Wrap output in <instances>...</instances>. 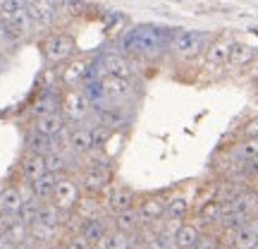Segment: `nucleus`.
<instances>
[{"instance_id": "b1692460", "label": "nucleus", "mask_w": 258, "mask_h": 249, "mask_svg": "<svg viewBox=\"0 0 258 249\" xmlns=\"http://www.w3.org/2000/svg\"><path fill=\"white\" fill-rule=\"evenodd\" d=\"M196 216L201 221L203 230H218V223L222 218V204L220 202H208L203 204L201 209H196ZM199 225V228H201Z\"/></svg>"}, {"instance_id": "9b49d317", "label": "nucleus", "mask_w": 258, "mask_h": 249, "mask_svg": "<svg viewBox=\"0 0 258 249\" xmlns=\"http://www.w3.org/2000/svg\"><path fill=\"white\" fill-rule=\"evenodd\" d=\"M57 5L53 0H29L27 3V15L31 19V24L38 29H48L55 24L57 17Z\"/></svg>"}, {"instance_id": "c756f323", "label": "nucleus", "mask_w": 258, "mask_h": 249, "mask_svg": "<svg viewBox=\"0 0 258 249\" xmlns=\"http://www.w3.org/2000/svg\"><path fill=\"white\" fill-rule=\"evenodd\" d=\"M253 58H256V48L246 46V43H232L230 58H227V65H234V67H244V65H249Z\"/></svg>"}, {"instance_id": "58836bf2", "label": "nucleus", "mask_w": 258, "mask_h": 249, "mask_svg": "<svg viewBox=\"0 0 258 249\" xmlns=\"http://www.w3.org/2000/svg\"><path fill=\"white\" fill-rule=\"evenodd\" d=\"M22 249H38V247H22Z\"/></svg>"}, {"instance_id": "393cba45", "label": "nucleus", "mask_w": 258, "mask_h": 249, "mask_svg": "<svg viewBox=\"0 0 258 249\" xmlns=\"http://www.w3.org/2000/svg\"><path fill=\"white\" fill-rule=\"evenodd\" d=\"M64 216H67V213H62L57 206H53L50 202H43V204H41V211H38V221L36 223L46 225V228H50V230H60V232H62ZM36 223H34V225H36Z\"/></svg>"}, {"instance_id": "423d86ee", "label": "nucleus", "mask_w": 258, "mask_h": 249, "mask_svg": "<svg viewBox=\"0 0 258 249\" xmlns=\"http://www.w3.org/2000/svg\"><path fill=\"white\" fill-rule=\"evenodd\" d=\"M165 204H167V194H163V192L139 196L137 211L141 216L144 228H156V225H160V223L165 221Z\"/></svg>"}, {"instance_id": "7c9ffc66", "label": "nucleus", "mask_w": 258, "mask_h": 249, "mask_svg": "<svg viewBox=\"0 0 258 249\" xmlns=\"http://www.w3.org/2000/svg\"><path fill=\"white\" fill-rule=\"evenodd\" d=\"M29 0H0V22H10L22 12H27Z\"/></svg>"}, {"instance_id": "72a5a7b5", "label": "nucleus", "mask_w": 258, "mask_h": 249, "mask_svg": "<svg viewBox=\"0 0 258 249\" xmlns=\"http://www.w3.org/2000/svg\"><path fill=\"white\" fill-rule=\"evenodd\" d=\"M110 129L103 127V125H91V141H93V151H103L108 139H110Z\"/></svg>"}, {"instance_id": "bb28decb", "label": "nucleus", "mask_w": 258, "mask_h": 249, "mask_svg": "<svg viewBox=\"0 0 258 249\" xmlns=\"http://www.w3.org/2000/svg\"><path fill=\"white\" fill-rule=\"evenodd\" d=\"M24 194V204H22V209H19V221L24 223L27 228H31L34 223L38 221V211H41V204L43 202H38L36 196L31 194V187H27V192H22Z\"/></svg>"}, {"instance_id": "4468645a", "label": "nucleus", "mask_w": 258, "mask_h": 249, "mask_svg": "<svg viewBox=\"0 0 258 249\" xmlns=\"http://www.w3.org/2000/svg\"><path fill=\"white\" fill-rule=\"evenodd\" d=\"M110 228L112 230H117V232H122V235H134V232L141 230L144 223H141V216H139L137 206L110 216Z\"/></svg>"}, {"instance_id": "6ab92c4d", "label": "nucleus", "mask_w": 258, "mask_h": 249, "mask_svg": "<svg viewBox=\"0 0 258 249\" xmlns=\"http://www.w3.org/2000/svg\"><path fill=\"white\" fill-rule=\"evenodd\" d=\"M19 175L24 182H36L41 175H46V161L43 156H36V154H27L24 151V156L19 158Z\"/></svg>"}, {"instance_id": "a878e982", "label": "nucleus", "mask_w": 258, "mask_h": 249, "mask_svg": "<svg viewBox=\"0 0 258 249\" xmlns=\"http://www.w3.org/2000/svg\"><path fill=\"white\" fill-rule=\"evenodd\" d=\"M227 237H230L227 247H232V249H256L258 247V235H256V230L251 228V223H246L244 228L234 230L232 235H227Z\"/></svg>"}, {"instance_id": "1a4fd4ad", "label": "nucleus", "mask_w": 258, "mask_h": 249, "mask_svg": "<svg viewBox=\"0 0 258 249\" xmlns=\"http://www.w3.org/2000/svg\"><path fill=\"white\" fill-rule=\"evenodd\" d=\"M139 202V192L129 185H110V189L105 192V202H103V209L115 216L120 211H127V209H134Z\"/></svg>"}, {"instance_id": "f3484780", "label": "nucleus", "mask_w": 258, "mask_h": 249, "mask_svg": "<svg viewBox=\"0 0 258 249\" xmlns=\"http://www.w3.org/2000/svg\"><path fill=\"white\" fill-rule=\"evenodd\" d=\"M110 218H105V216H96V218H89V221H84L82 225H79V235H82L84 240H89L96 247L98 242L108 235V232L112 230L110 228Z\"/></svg>"}, {"instance_id": "dca6fc26", "label": "nucleus", "mask_w": 258, "mask_h": 249, "mask_svg": "<svg viewBox=\"0 0 258 249\" xmlns=\"http://www.w3.org/2000/svg\"><path fill=\"white\" fill-rule=\"evenodd\" d=\"M70 127L67 122H64L62 113H50V115H41V118H34L31 120V129H36L41 134H46V137H60L64 129Z\"/></svg>"}, {"instance_id": "6e6552de", "label": "nucleus", "mask_w": 258, "mask_h": 249, "mask_svg": "<svg viewBox=\"0 0 258 249\" xmlns=\"http://www.w3.org/2000/svg\"><path fill=\"white\" fill-rule=\"evenodd\" d=\"M93 65H96L98 77H117V79H132L134 77L132 60L120 56V53H105L98 60H93Z\"/></svg>"}, {"instance_id": "39448f33", "label": "nucleus", "mask_w": 258, "mask_h": 249, "mask_svg": "<svg viewBox=\"0 0 258 249\" xmlns=\"http://www.w3.org/2000/svg\"><path fill=\"white\" fill-rule=\"evenodd\" d=\"M62 113L64 122L70 127L77 125H86L89 115H91V103L86 101V96L82 93V89H72V91H62Z\"/></svg>"}, {"instance_id": "c85d7f7f", "label": "nucleus", "mask_w": 258, "mask_h": 249, "mask_svg": "<svg viewBox=\"0 0 258 249\" xmlns=\"http://www.w3.org/2000/svg\"><path fill=\"white\" fill-rule=\"evenodd\" d=\"M57 185V175L53 173H46V175H41L36 182H31V194L36 196L38 202H50V196H53V189Z\"/></svg>"}, {"instance_id": "cd10ccee", "label": "nucleus", "mask_w": 258, "mask_h": 249, "mask_svg": "<svg viewBox=\"0 0 258 249\" xmlns=\"http://www.w3.org/2000/svg\"><path fill=\"white\" fill-rule=\"evenodd\" d=\"M230 156L234 158V163L241 166V163H249L258 156V139H244L239 144H234L230 151Z\"/></svg>"}, {"instance_id": "a211bd4d", "label": "nucleus", "mask_w": 258, "mask_h": 249, "mask_svg": "<svg viewBox=\"0 0 258 249\" xmlns=\"http://www.w3.org/2000/svg\"><path fill=\"white\" fill-rule=\"evenodd\" d=\"M24 148H27V154H36V156L46 158L48 154L57 151V141L53 137H46V134L36 132V129H29L27 137H24Z\"/></svg>"}, {"instance_id": "f03ea898", "label": "nucleus", "mask_w": 258, "mask_h": 249, "mask_svg": "<svg viewBox=\"0 0 258 249\" xmlns=\"http://www.w3.org/2000/svg\"><path fill=\"white\" fill-rule=\"evenodd\" d=\"M213 43L211 34H203V31H189V29H177L172 43H170V53L179 60H194L201 53L208 51V46Z\"/></svg>"}, {"instance_id": "aec40b11", "label": "nucleus", "mask_w": 258, "mask_h": 249, "mask_svg": "<svg viewBox=\"0 0 258 249\" xmlns=\"http://www.w3.org/2000/svg\"><path fill=\"white\" fill-rule=\"evenodd\" d=\"M201 228L194 225V223H179L177 225L175 235H172V242H175V249H194L196 242L201 237Z\"/></svg>"}, {"instance_id": "2f4dec72", "label": "nucleus", "mask_w": 258, "mask_h": 249, "mask_svg": "<svg viewBox=\"0 0 258 249\" xmlns=\"http://www.w3.org/2000/svg\"><path fill=\"white\" fill-rule=\"evenodd\" d=\"M96 249H129V237L122 235V232H117V230H110L98 244H96Z\"/></svg>"}, {"instance_id": "f704fd0d", "label": "nucleus", "mask_w": 258, "mask_h": 249, "mask_svg": "<svg viewBox=\"0 0 258 249\" xmlns=\"http://www.w3.org/2000/svg\"><path fill=\"white\" fill-rule=\"evenodd\" d=\"M64 249H93V244L89 240H84L79 232H74V235H70L64 240Z\"/></svg>"}, {"instance_id": "4be33fe9", "label": "nucleus", "mask_w": 258, "mask_h": 249, "mask_svg": "<svg viewBox=\"0 0 258 249\" xmlns=\"http://www.w3.org/2000/svg\"><path fill=\"white\" fill-rule=\"evenodd\" d=\"M230 48H232L230 38H215L211 46H208V51H206V63L211 65V67H222V65H227Z\"/></svg>"}, {"instance_id": "e433bc0d", "label": "nucleus", "mask_w": 258, "mask_h": 249, "mask_svg": "<svg viewBox=\"0 0 258 249\" xmlns=\"http://www.w3.org/2000/svg\"><path fill=\"white\" fill-rule=\"evenodd\" d=\"M64 8H67V12H70L72 17H77V15H84L86 3H82V0H67V3H64Z\"/></svg>"}, {"instance_id": "2eb2a0df", "label": "nucleus", "mask_w": 258, "mask_h": 249, "mask_svg": "<svg viewBox=\"0 0 258 249\" xmlns=\"http://www.w3.org/2000/svg\"><path fill=\"white\" fill-rule=\"evenodd\" d=\"M191 213V202L189 196L182 192H175L167 196V204H165V221H172V223H184L186 216Z\"/></svg>"}, {"instance_id": "9d476101", "label": "nucleus", "mask_w": 258, "mask_h": 249, "mask_svg": "<svg viewBox=\"0 0 258 249\" xmlns=\"http://www.w3.org/2000/svg\"><path fill=\"white\" fill-rule=\"evenodd\" d=\"M60 108H62V89H57V86H43L41 93L31 103V118L60 113Z\"/></svg>"}, {"instance_id": "0eeeda50", "label": "nucleus", "mask_w": 258, "mask_h": 249, "mask_svg": "<svg viewBox=\"0 0 258 249\" xmlns=\"http://www.w3.org/2000/svg\"><path fill=\"white\" fill-rule=\"evenodd\" d=\"M82 196V189H79V182L74 175H62L57 177V185L53 189V196H50V204L57 206L62 213H72L77 202Z\"/></svg>"}, {"instance_id": "c9c22d12", "label": "nucleus", "mask_w": 258, "mask_h": 249, "mask_svg": "<svg viewBox=\"0 0 258 249\" xmlns=\"http://www.w3.org/2000/svg\"><path fill=\"white\" fill-rule=\"evenodd\" d=\"M241 137L244 139H258V115L251 118L244 127H241Z\"/></svg>"}, {"instance_id": "4c0bfd02", "label": "nucleus", "mask_w": 258, "mask_h": 249, "mask_svg": "<svg viewBox=\"0 0 258 249\" xmlns=\"http://www.w3.org/2000/svg\"><path fill=\"white\" fill-rule=\"evenodd\" d=\"M220 249H232V247H227V244H222V247Z\"/></svg>"}, {"instance_id": "473e14b6", "label": "nucleus", "mask_w": 258, "mask_h": 249, "mask_svg": "<svg viewBox=\"0 0 258 249\" xmlns=\"http://www.w3.org/2000/svg\"><path fill=\"white\" fill-rule=\"evenodd\" d=\"M220 247H222L220 232H218V230H203L194 249H220Z\"/></svg>"}, {"instance_id": "412c9836", "label": "nucleus", "mask_w": 258, "mask_h": 249, "mask_svg": "<svg viewBox=\"0 0 258 249\" xmlns=\"http://www.w3.org/2000/svg\"><path fill=\"white\" fill-rule=\"evenodd\" d=\"M103 211H105V209H103V202L98 199V196H89V194H82L72 213L84 223V221H89V218L103 216Z\"/></svg>"}, {"instance_id": "20e7f679", "label": "nucleus", "mask_w": 258, "mask_h": 249, "mask_svg": "<svg viewBox=\"0 0 258 249\" xmlns=\"http://www.w3.org/2000/svg\"><path fill=\"white\" fill-rule=\"evenodd\" d=\"M41 51H43V58H46L48 65H64L67 60H72L74 53H77V41L70 34H50L46 36V41L41 43Z\"/></svg>"}, {"instance_id": "5701e85b", "label": "nucleus", "mask_w": 258, "mask_h": 249, "mask_svg": "<svg viewBox=\"0 0 258 249\" xmlns=\"http://www.w3.org/2000/svg\"><path fill=\"white\" fill-rule=\"evenodd\" d=\"M70 151H53L48 154L43 161H46V173H53V175L62 177V175H72V166H70ZM77 158V156H72Z\"/></svg>"}, {"instance_id": "f8f14e48", "label": "nucleus", "mask_w": 258, "mask_h": 249, "mask_svg": "<svg viewBox=\"0 0 258 249\" xmlns=\"http://www.w3.org/2000/svg\"><path fill=\"white\" fill-rule=\"evenodd\" d=\"M64 151H70L77 158H86L89 154H93L91 127H86V125L70 127V132H67V148Z\"/></svg>"}, {"instance_id": "7ed1b4c3", "label": "nucleus", "mask_w": 258, "mask_h": 249, "mask_svg": "<svg viewBox=\"0 0 258 249\" xmlns=\"http://www.w3.org/2000/svg\"><path fill=\"white\" fill-rule=\"evenodd\" d=\"M60 89L62 91H72V89H82L89 79H98L96 74V65L89 58H72L60 67Z\"/></svg>"}, {"instance_id": "ddd939ff", "label": "nucleus", "mask_w": 258, "mask_h": 249, "mask_svg": "<svg viewBox=\"0 0 258 249\" xmlns=\"http://www.w3.org/2000/svg\"><path fill=\"white\" fill-rule=\"evenodd\" d=\"M22 204H24L22 187H17V185L3 187L0 189V218H17Z\"/></svg>"}, {"instance_id": "f257e3e1", "label": "nucleus", "mask_w": 258, "mask_h": 249, "mask_svg": "<svg viewBox=\"0 0 258 249\" xmlns=\"http://www.w3.org/2000/svg\"><path fill=\"white\" fill-rule=\"evenodd\" d=\"M177 29L172 27H158V24H141L124 31L122 36V48L127 51V56L141 58V60H156L163 53L170 51L172 36Z\"/></svg>"}]
</instances>
